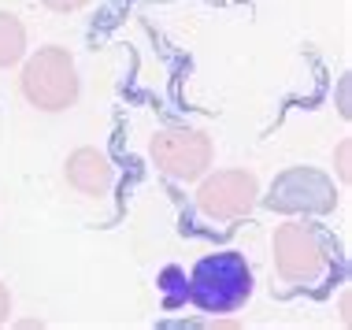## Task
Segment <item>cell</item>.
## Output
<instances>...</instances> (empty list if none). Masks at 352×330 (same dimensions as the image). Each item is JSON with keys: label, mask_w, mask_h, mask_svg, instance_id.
<instances>
[{"label": "cell", "mask_w": 352, "mask_h": 330, "mask_svg": "<svg viewBox=\"0 0 352 330\" xmlns=\"http://www.w3.org/2000/svg\"><path fill=\"white\" fill-rule=\"evenodd\" d=\"M148 156L156 164V171H164L175 182H197L201 175L212 171L215 145L197 126H164L152 134Z\"/></svg>", "instance_id": "5b68a950"}, {"label": "cell", "mask_w": 352, "mask_h": 330, "mask_svg": "<svg viewBox=\"0 0 352 330\" xmlns=\"http://www.w3.org/2000/svg\"><path fill=\"white\" fill-rule=\"evenodd\" d=\"M37 4H45L49 12H78V8H85L89 0H37Z\"/></svg>", "instance_id": "30bf717a"}, {"label": "cell", "mask_w": 352, "mask_h": 330, "mask_svg": "<svg viewBox=\"0 0 352 330\" xmlns=\"http://www.w3.org/2000/svg\"><path fill=\"white\" fill-rule=\"evenodd\" d=\"M271 252L285 286H316L330 271V241L316 223H282L271 238Z\"/></svg>", "instance_id": "3957f363"}, {"label": "cell", "mask_w": 352, "mask_h": 330, "mask_svg": "<svg viewBox=\"0 0 352 330\" xmlns=\"http://www.w3.org/2000/svg\"><path fill=\"white\" fill-rule=\"evenodd\" d=\"M186 297L193 300L201 312L212 316H226L245 308V300L252 297V267L241 252L226 249V252H212L189 271L186 278Z\"/></svg>", "instance_id": "6da1fadb"}, {"label": "cell", "mask_w": 352, "mask_h": 330, "mask_svg": "<svg viewBox=\"0 0 352 330\" xmlns=\"http://www.w3.org/2000/svg\"><path fill=\"white\" fill-rule=\"evenodd\" d=\"M271 212L293 215V219H319L338 208V186L319 167H285L274 175L271 190L260 197Z\"/></svg>", "instance_id": "277c9868"}, {"label": "cell", "mask_w": 352, "mask_h": 330, "mask_svg": "<svg viewBox=\"0 0 352 330\" xmlns=\"http://www.w3.org/2000/svg\"><path fill=\"white\" fill-rule=\"evenodd\" d=\"M19 89H23L26 104L37 111H67L78 104L82 78L74 67V56L63 45H41L34 56L23 60L19 74Z\"/></svg>", "instance_id": "7a4b0ae2"}, {"label": "cell", "mask_w": 352, "mask_h": 330, "mask_svg": "<svg viewBox=\"0 0 352 330\" xmlns=\"http://www.w3.org/2000/svg\"><path fill=\"white\" fill-rule=\"evenodd\" d=\"M338 111H341V119L352 116V108H349V74L341 78V86H338Z\"/></svg>", "instance_id": "8fae6325"}, {"label": "cell", "mask_w": 352, "mask_h": 330, "mask_svg": "<svg viewBox=\"0 0 352 330\" xmlns=\"http://www.w3.org/2000/svg\"><path fill=\"white\" fill-rule=\"evenodd\" d=\"M26 60V26L12 12H0V67H15Z\"/></svg>", "instance_id": "ba28073f"}, {"label": "cell", "mask_w": 352, "mask_h": 330, "mask_svg": "<svg viewBox=\"0 0 352 330\" xmlns=\"http://www.w3.org/2000/svg\"><path fill=\"white\" fill-rule=\"evenodd\" d=\"M260 204V178L245 167H223V171L201 175L197 186V208L212 223L245 219Z\"/></svg>", "instance_id": "8992f818"}, {"label": "cell", "mask_w": 352, "mask_h": 330, "mask_svg": "<svg viewBox=\"0 0 352 330\" xmlns=\"http://www.w3.org/2000/svg\"><path fill=\"white\" fill-rule=\"evenodd\" d=\"M63 178H67L71 190H78L85 197H104L116 186V164L108 160V153L97 145H82L67 153L63 160Z\"/></svg>", "instance_id": "52a82bcc"}, {"label": "cell", "mask_w": 352, "mask_h": 330, "mask_svg": "<svg viewBox=\"0 0 352 330\" xmlns=\"http://www.w3.org/2000/svg\"><path fill=\"white\" fill-rule=\"evenodd\" d=\"M334 160H338V175H341V182H352V141L345 138L341 145L334 148Z\"/></svg>", "instance_id": "9c48e42d"}, {"label": "cell", "mask_w": 352, "mask_h": 330, "mask_svg": "<svg viewBox=\"0 0 352 330\" xmlns=\"http://www.w3.org/2000/svg\"><path fill=\"white\" fill-rule=\"evenodd\" d=\"M8 316H12V294H8V286L0 282V327L8 323Z\"/></svg>", "instance_id": "7c38bea8"}]
</instances>
